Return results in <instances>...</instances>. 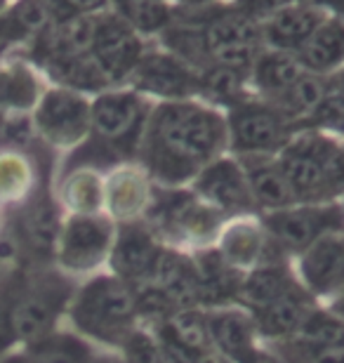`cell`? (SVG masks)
<instances>
[{
  "label": "cell",
  "mask_w": 344,
  "mask_h": 363,
  "mask_svg": "<svg viewBox=\"0 0 344 363\" xmlns=\"http://www.w3.org/2000/svg\"><path fill=\"white\" fill-rule=\"evenodd\" d=\"M224 144V123L203 106L174 101L153 113L146 161L165 182L196 175Z\"/></svg>",
  "instance_id": "1"
},
{
  "label": "cell",
  "mask_w": 344,
  "mask_h": 363,
  "mask_svg": "<svg viewBox=\"0 0 344 363\" xmlns=\"http://www.w3.org/2000/svg\"><path fill=\"white\" fill-rule=\"evenodd\" d=\"M64 302L55 279H12L0 288V352L19 342H38L52 328Z\"/></svg>",
  "instance_id": "2"
},
{
  "label": "cell",
  "mask_w": 344,
  "mask_h": 363,
  "mask_svg": "<svg viewBox=\"0 0 344 363\" xmlns=\"http://www.w3.org/2000/svg\"><path fill=\"white\" fill-rule=\"evenodd\" d=\"M278 168L295 196H326L344 189V151L321 135H304L283 149Z\"/></svg>",
  "instance_id": "3"
},
{
  "label": "cell",
  "mask_w": 344,
  "mask_h": 363,
  "mask_svg": "<svg viewBox=\"0 0 344 363\" xmlns=\"http://www.w3.org/2000/svg\"><path fill=\"white\" fill-rule=\"evenodd\" d=\"M135 314V290L123 279L92 281L73 304V321L78 328L109 342L128 335Z\"/></svg>",
  "instance_id": "4"
},
{
  "label": "cell",
  "mask_w": 344,
  "mask_h": 363,
  "mask_svg": "<svg viewBox=\"0 0 344 363\" xmlns=\"http://www.w3.org/2000/svg\"><path fill=\"white\" fill-rule=\"evenodd\" d=\"M203 52L215 67L243 74L257 60L260 28L245 12H217L199 28Z\"/></svg>",
  "instance_id": "5"
},
{
  "label": "cell",
  "mask_w": 344,
  "mask_h": 363,
  "mask_svg": "<svg viewBox=\"0 0 344 363\" xmlns=\"http://www.w3.org/2000/svg\"><path fill=\"white\" fill-rule=\"evenodd\" d=\"M229 128L233 147L250 156L281 149L288 137V125L278 108L262 104H236L231 111Z\"/></svg>",
  "instance_id": "6"
},
{
  "label": "cell",
  "mask_w": 344,
  "mask_h": 363,
  "mask_svg": "<svg viewBox=\"0 0 344 363\" xmlns=\"http://www.w3.org/2000/svg\"><path fill=\"white\" fill-rule=\"evenodd\" d=\"M90 55L99 64V69L104 71L109 83L123 81L126 76L135 74L139 62L144 60L142 43H139L137 33L118 17H106L97 21Z\"/></svg>",
  "instance_id": "7"
},
{
  "label": "cell",
  "mask_w": 344,
  "mask_h": 363,
  "mask_svg": "<svg viewBox=\"0 0 344 363\" xmlns=\"http://www.w3.org/2000/svg\"><path fill=\"white\" fill-rule=\"evenodd\" d=\"M344 217L338 208H285L267 217V227L288 248H311L318 238L342 229Z\"/></svg>",
  "instance_id": "8"
},
{
  "label": "cell",
  "mask_w": 344,
  "mask_h": 363,
  "mask_svg": "<svg viewBox=\"0 0 344 363\" xmlns=\"http://www.w3.org/2000/svg\"><path fill=\"white\" fill-rule=\"evenodd\" d=\"M137 88L160 97L182 99L201 90L199 76L174 55H149L135 69Z\"/></svg>",
  "instance_id": "9"
},
{
  "label": "cell",
  "mask_w": 344,
  "mask_h": 363,
  "mask_svg": "<svg viewBox=\"0 0 344 363\" xmlns=\"http://www.w3.org/2000/svg\"><path fill=\"white\" fill-rule=\"evenodd\" d=\"M38 128L57 144H71L85 135L90 125V106L73 92H50L38 108Z\"/></svg>",
  "instance_id": "10"
},
{
  "label": "cell",
  "mask_w": 344,
  "mask_h": 363,
  "mask_svg": "<svg viewBox=\"0 0 344 363\" xmlns=\"http://www.w3.org/2000/svg\"><path fill=\"white\" fill-rule=\"evenodd\" d=\"M111 241V227L99 217L78 215L69 220L62 234V262L69 269H90L104 257Z\"/></svg>",
  "instance_id": "11"
},
{
  "label": "cell",
  "mask_w": 344,
  "mask_h": 363,
  "mask_svg": "<svg viewBox=\"0 0 344 363\" xmlns=\"http://www.w3.org/2000/svg\"><path fill=\"white\" fill-rule=\"evenodd\" d=\"M142 121V99L133 92L101 94L90 108V123L106 142L130 144Z\"/></svg>",
  "instance_id": "12"
},
{
  "label": "cell",
  "mask_w": 344,
  "mask_h": 363,
  "mask_svg": "<svg viewBox=\"0 0 344 363\" xmlns=\"http://www.w3.org/2000/svg\"><path fill=\"white\" fill-rule=\"evenodd\" d=\"M196 186L217 208L245 210L253 206V194L245 172L231 161H215L208 168H203Z\"/></svg>",
  "instance_id": "13"
},
{
  "label": "cell",
  "mask_w": 344,
  "mask_h": 363,
  "mask_svg": "<svg viewBox=\"0 0 344 363\" xmlns=\"http://www.w3.org/2000/svg\"><path fill=\"white\" fill-rule=\"evenodd\" d=\"M160 255L156 241L139 227H126L113 248V269L123 281L146 283L151 279L153 264Z\"/></svg>",
  "instance_id": "14"
},
{
  "label": "cell",
  "mask_w": 344,
  "mask_h": 363,
  "mask_svg": "<svg viewBox=\"0 0 344 363\" xmlns=\"http://www.w3.org/2000/svg\"><path fill=\"white\" fill-rule=\"evenodd\" d=\"M149 283H153L158 290H163L177 309H192V304L201 300L196 267L187 262L182 255H174V252L160 250Z\"/></svg>",
  "instance_id": "15"
},
{
  "label": "cell",
  "mask_w": 344,
  "mask_h": 363,
  "mask_svg": "<svg viewBox=\"0 0 344 363\" xmlns=\"http://www.w3.org/2000/svg\"><path fill=\"white\" fill-rule=\"evenodd\" d=\"M321 21H323V14L316 7L285 5L274 14H269L265 35L281 52L283 50H299L309 40V35L321 26Z\"/></svg>",
  "instance_id": "16"
},
{
  "label": "cell",
  "mask_w": 344,
  "mask_h": 363,
  "mask_svg": "<svg viewBox=\"0 0 344 363\" xmlns=\"http://www.w3.org/2000/svg\"><path fill=\"white\" fill-rule=\"evenodd\" d=\"M94 28H97V21L85 14L62 17L57 24H50L40 33V52L48 57V62L87 55L92 48Z\"/></svg>",
  "instance_id": "17"
},
{
  "label": "cell",
  "mask_w": 344,
  "mask_h": 363,
  "mask_svg": "<svg viewBox=\"0 0 344 363\" xmlns=\"http://www.w3.org/2000/svg\"><path fill=\"white\" fill-rule=\"evenodd\" d=\"M299 67L323 74L344 62V24L340 19H323L309 35V40L297 50Z\"/></svg>",
  "instance_id": "18"
},
{
  "label": "cell",
  "mask_w": 344,
  "mask_h": 363,
  "mask_svg": "<svg viewBox=\"0 0 344 363\" xmlns=\"http://www.w3.org/2000/svg\"><path fill=\"white\" fill-rule=\"evenodd\" d=\"M342 264H344V241L340 238L323 236L306 250L302 272L304 281L311 290L326 293L335 283H342Z\"/></svg>",
  "instance_id": "19"
},
{
  "label": "cell",
  "mask_w": 344,
  "mask_h": 363,
  "mask_svg": "<svg viewBox=\"0 0 344 363\" xmlns=\"http://www.w3.org/2000/svg\"><path fill=\"white\" fill-rule=\"evenodd\" d=\"M245 179L250 186L253 201H257L260 206L285 210L290 208V203L297 199L288 179L278 168V163L272 165L269 161H262L260 156H250V161L245 163Z\"/></svg>",
  "instance_id": "20"
},
{
  "label": "cell",
  "mask_w": 344,
  "mask_h": 363,
  "mask_svg": "<svg viewBox=\"0 0 344 363\" xmlns=\"http://www.w3.org/2000/svg\"><path fill=\"white\" fill-rule=\"evenodd\" d=\"M208 333L212 342L236 363H245L255 352L253 323L243 314H236V311H215L212 316H208Z\"/></svg>",
  "instance_id": "21"
},
{
  "label": "cell",
  "mask_w": 344,
  "mask_h": 363,
  "mask_svg": "<svg viewBox=\"0 0 344 363\" xmlns=\"http://www.w3.org/2000/svg\"><path fill=\"white\" fill-rule=\"evenodd\" d=\"M306 314H309V311H306L302 293L292 288L290 293H285L272 304H267L265 309H260L257 325L269 337H283V335H290V333L299 330V325H302Z\"/></svg>",
  "instance_id": "22"
},
{
  "label": "cell",
  "mask_w": 344,
  "mask_h": 363,
  "mask_svg": "<svg viewBox=\"0 0 344 363\" xmlns=\"http://www.w3.org/2000/svg\"><path fill=\"white\" fill-rule=\"evenodd\" d=\"M163 337L170 340L172 345H177L187 354H192V357L203 359V352L208 350L210 342L208 318L194 309H177L165 321Z\"/></svg>",
  "instance_id": "23"
},
{
  "label": "cell",
  "mask_w": 344,
  "mask_h": 363,
  "mask_svg": "<svg viewBox=\"0 0 344 363\" xmlns=\"http://www.w3.org/2000/svg\"><path fill=\"white\" fill-rule=\"evenodd\" d=\"M253 76L260 90L281 97L292 83L302 76V67L288 52H267L260 55L253 64Z\"/></svg>",
  "instance_id": "24"
},
{
  "label": "cell",
  "mask_w": 344,
  "mask_h": 363,
  "mask_svg": "<svg viewBox=\"0 0 344 363\" xmlns=\"http://www.w3.org/2000/svg\"><path fill=\"white\" fill-rule=\"evenodd\" d=\"M21 236L26 245L35 252H50L60 236V222H57V210L48 201L33 203L26 208L21 217Z\"/></svg>",
  "instance_id": "25"
},
{
  "label": "cell",
  "mask_w": 344,
  "mask_h": 363,
  "mask_svg": "<svg viewBox=\"0 0 344 363\" xmlns=\"http://www.w3.org/2000/svg\"><path fill=\"white\" fill-rule=\"evenodd\" d=\"M292 288L295 286H292L290 276L285 274V269H281V267H262V269L245 276V281L240 283V295H243L253 307L265 309L267 304H272L278 297L290 293Z\"/></svg>",
  "instance_id": "26"
},
{
  "label": "cell",
  "mask_w": 344,
  "mask_h": 363,
  "mask_svg": "<svg viewBox=\"0 0 344 363\" xmlns=\"http://www.w3.org/2000/svg\"><path fill=\"white\" fill-rule=\"evenodd\" d=\"M118 19L133 28V31L153 33L163 31L170 24L172 14L163 0H113Z\"/></svg>",
  "instance_id": "27"
},
{
  "label": "cell",
  "mask_w": 344,
  "mask_h": 363,
  "mask_svg": "<svg viewBox=\"0 0 344 363\" xmlns=\"http://www.w3.org/2000/svg\"><path fill=\"white\" fill-rule=\"evenodd\" d=\"M50 69L62 83H67L76 90H101L109 83L104 71L99 69V64L94 62L90 52L67 57V60H55L50 62Z\"/></svg>",
  "instance_id": "28"
},
{
  "label": "cell",
  "mask_w": 344,
  "mask_h": 363,
  "mask_svg": "<svg viewBox=\"0 0 344 363\" xmlns=\"http://www.w3.org/2000/svg\"><path fill=\"white\" fill-rule=\"evenodd\" d=\"M50 7L45 0H21L12 7L0 24V33L5 38H17V35H40L50 26Z\"/></svg>",
  "instance_id": "29"
},
{
  "label": "cell",
  "mask_w": 344,
  "mask_h": 363,
  "mask_svg": "<svg viewBox=\"0 0 344 363\" xmlns=\"http://www.w3.org/2000/svg\"><path fill=\"white\" fill-rule=\"evenodd\" d=\"M323 97H326L323 83H321L316 76L302 74L281 97H276L278 113H281L283 118H288V116H306V113L311 116V111L321 104Z\"/></svg>",
  "instance_id": "30"
},
{
  "label": "cell",
  "mask_w": 344,
  "mask_h": 363,
  "mask_svg": "<svg viewBox=\"0 0 344 363\" xmlns=\"http://www.w3.org/2000/svg\"><path fill=\"white\" fill-rule=\"evenodd\" d=\"M302 345L309 347H344V321L328 311H309L299 325Z\"/></svg>",
  "instance_id": "31"
},
{
  "label": "cell",
  "mask_w": 344,
  "mask_h": 363,
  "mask_svg": "<svg viewBox=\"0 0 344 363\" xmlns=\"http://www.w3.org/2000/svg\"><path fill=\"white\" fill-rule=\"evenodd\" d=\"M5 363H80L76 347L64 340H38L31 350L7 359Z\"/></svg>",
  "instance_id": "32"
},
{
  "label": "cell",
  "mask_w": 344,
  "mask_h": 363,
  "mask_svg": "<svg viewBox=\"0 0 344 363\" xmlns=\"http://www.w3.org/2000/svg\"><path fill=\"white\" fill-rule=\"evenodd\" d=\"M199 83H201V90L208 92L210 97L222 99V101H233L240 94V90H243V74L212 64L206 74L199 76Z\"/></svg>",
  "instance_id": "33"
},
{
  "label": "cell",
  "mask_w": 344,
  "mask_h": 363,
  "mask_svg": "<svg viewBox=\"0 0 344 363\" xmlns=\"http://www.w3.org/2000/svg\"><path fill=\"white\" fill-rule=\"evenodd\" d=\"M35 85L28 74L14 71V74H0V101L3 104L26 106L33 101Z\"/></svg>",
  "instance_id": "34"
},
{
  "label": "cell",
  "mask_w": 344,
  "mask_h": 363,
  "mask_svg": "<svg viewBox=\"0 0 344 363\" xmlns=\"http://www.w3.org/2000/svg\"><path fill=\"white\" fill-rule=\"evenodd\" d=\"M311 118L316 125L335 133H344V94L333 92L321 99V104L311 111Z\"/></svg>",
  "instance_id": "35"
},
{
  "label": "cell",
  "mask_w": 344,
  "mask_h": 363,
  "mask_svg": "<svg viewBox=\"0 0 344 363\" xmlns=\"http://www.w3.org/2000/svg\"><path fill=\"white\" fill-rule=\"evenodd\" d=\"M126 350H128L130 363H163L160 345H156L146 335H130L126 342Z\"/></svg>",
  "instance_id": "36"
},
{
  "label": "cell",
  "mask_w": 344,
  "mask_h": 363,
  "mask_svg": "<svg viewBox=\"0 0 344 363\" xmlns=\"http://www.w3.org/2000/svg\"><path fill=\"white\" fill-rule=\"evenodd\" d=\"M24 165L17 158H0V194H14L24 182Z\"/></svg>",
  "instance_id": "37"
},
{
  "label": "cell",
  "mask_w": 344,
  "mask_h": 363,
  "mask_svg": "<svg viewBox=\"0 0 344 363\" xmlns=\"http://www.w3.org/2000/svg\"><path fill=\"white\" fill-rule=\"evenodd\" d=\"M106 0H50V5L57 7L64 17H76V14L94 12L99 7H104Z\"/></svg>",
  "instance_id": "38"
},
{
  "label": "cell",
  "mask_w": 344,
  "mask_h": 363,
  "mask_svg": "<svg viewBox=\"0 0 344 363\" xmlns=\"http://www.w3.org/2000/svg\"><path fill=\"white\" fill-rule=\"evenodd\" d=\"M306 363H344V347H309L302 345Z\"/></svg>",
  "instance_id": "39"
},
{
  "label": "cell",
  "mask_w": 344,
  "mask_h": 363,
  "mask_svg": "<svg viewBox=\"0 0 344 363\" xmlns=\"http://www.w3.org/2000/svg\"><path fill=\"white\" fill-rule=\"evenodd\" d=\"M160 354H163V363H199L201 359L192 357V354H187L184 350H179L177 345H172L170 340L163 337V342H160Z\"/></svg>",
  "instance_id": "40"
},
{
  "label": "cell",
  "mask_w": 344,
  "mask_h": 363,
  "mask_svg": "<svg viewBox=\"0 0 344 363\" xmlns=\"http://www.w3.org/2000/svg\"><path fill=\"white\" fill-rule=\"evenodd\" d=\"M245 363H281V361L274 359V357H269V354H265V352H257V350H255V352L250 354V359H248Z\"/></svg>",
  "instance_id": "41"
},
{
  "label": "cell",
  "mask_w": 344,
  "mask_h": 363,
  "mask_svg": "<svg viewBox=\"0 0 344 363\" xmlns=\"http://www.w3.org/2000/svg\"><path fill=\"white\" fill-rule=\"evenodd\" d=\"M229 245H243V243H240V241H238V238H233V236H231V241H229ZM248 245H257V241H255V236L250 238V241H248ZM250 255L255 257V248H250V250H248V252H245V255H240V259H248V257H250Z\"/></svg>",
  "instance_id": "42"
},
{
  "label": "cell",
  "mask_w": 344,
  "mask_h": 363,
  "mask_svg": "<svg viewBox=\"0 0 344 363\" xmlns=\"http://www.w3.org/2000/svg\"><path fill=\"white\" fill-rule=\"evenodd\" d=\"M335 314H338L342 321H344V297H340V300L335 302Z\"/></svg>",
  "instance_id": "43"
},
{
  "label": "cell",
  "mask_w": 344,
  "mask_h": 363,
  "mask_svg": "<svg viewBox=\"0 0 344 363\" xmlns=\"http://www.w3.org/2000/svg\"><path fill=\"white\" fill-rule=\"evenodd\" d=\"M199 363H219V361H215V359H210V357H203Z\"/></svg>",
  "instance_id": "44"
},
{
  "label": "cell",
  "mask_w": 344,
  "mask_h": 363,
  "mask_svg": "<svg viewBox=\"0 0 344 363\" xmlns=\"http://www.w3.org/2000/svg\"><path fill=\"white\" fill-rule=\"evenodd\" d=\"M184 3H192V5H199V3H208V0H184Z\"/></svg>",
  "instance_id": "45"
},
{
  "label": "cell",
  "mask_w": 344,
  "mask_h": 363,
  "mask_svg": "<svg viewBox=\"0 0 344 363\" xmlns=\"http://www.w3.org/2000/svg\"><path fill=\"white\" fill-rule=\"evenodd\" d=\"M340 88H342V90H340V92H342V94H344V74H342V76H340Z\"/></svg>",
  "instance_id": "46"
},
{
  "label": "cell",
  "mask_w": 344,
  "mask_h": 363,
  "mask_svg": "<svg viewBox=\"0 0 344 363\" xmlns=\"http://www.w3.org/2000/svg\"><path fill=\"white\" fill-rule=\"evenodd\" d=\"M342 283H344V264H342Z\"/></svg>",
  "instance_id": "47"
}]
</instances>
